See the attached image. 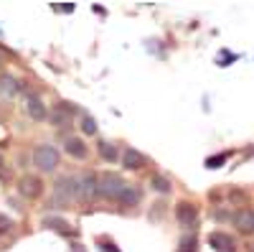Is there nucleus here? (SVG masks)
<instances>
[{
  "instance_id": "obj_1",
  "label": "nucleus",
  "mask_w": 254,
  "mask_h": 252,
  "mask_svg": "<svg viewBox=\"0 0 254 252\" xmlns=\"http://www.w3.org/2000/svg\"><path fill=\"white\" fill-rule=\"evenodd\" d=\"M125 181H122V176H117L115 171H104V173H99V196H104V199H110V201H117L120 199V194L125 191Z\"/></svg>"
},
{
  "instance_id": "obj_2",
  "label": "nucleus",
  "mask_w": 254,
  "mask_h": 252,
  "mask_svg": "<svg viewBox=\"0 0 254 252\" xmlns=\"http://www.w3.org/2000/svg\"><path fill=\"white\" fill-rule=\"evenodd\" d=\"M74 191H76V199L81 201H94L99 194V176L97 173L74 176Z\"/></svg>"
},
{
  "instance_id": "obj_3",
  "label": "nucleus",
  "mask_w": 254,
  "mask_h": 252,
  "mask_svg": "<svg viewBox=\"0 0 254 252\" xmlns=\"http://www.w3.org/2000/svg\"><path fill=\"white\" fill-rule=\"evenodd\" d=\"M59 161H61V156H59V151L54 148V145H38V148L33 151V163H36L38 171H44V173L56 171Z\"/></svg>"
},
{
  "instance_id": "obj_4",
  "label": "nucleus",
  "mask_w": 254,
  "mask_h": 252,
  "mask_svg": "<svg viewBox=\"0 0 254 252\" xmlns=\"http://www.w3.org/2000/svg\"><path fill=\"white\" fill-rule=\"evenodd\" d=\"M76 199V191H74V176H61L54 186V206H64Z\"/></svg>"
},
{
  "instance_id": "obj_5",
  "label": "nucleus",
  "mask_w": 254,
  "mask_h": 252,
  "mask_svg": "<svg viewBox=\"0 0 254 252\" xmlns=\"http://www.w3.org/2000/svg\"><path fill=\"white\" fill-rule=\"evenodd\" d=\"M18 191H20V196H26V199H38L41 194H44V181H41L36 173H26L23 178L18 181Z\"/></svg>"
},
{
  "instance_id": "obj_6",
  "label": "nucleus",
  "mask_w": 254,
  "mask_h": 252,
  "mask_svg": "<svg viewBox=\"0 0 254 252\" xmlns=\"http://www.w3.org/2000/svg\"><path fill=\"white\" fill-rule=\"evenodd\" d=\"M176 219H178L183 227L193 229V227L198 224V206L190 204V201H181V204L176 206Z\"/></svg>"
},
{
  "instance_id": "obj_7",
  "label": "nucleus",
  "mask_w": 254,
  "mask_h": 252,
  "mask_svg": "<svg viewBox=\"0 0 254 252\" xmlns=\"http://www.w3.org/2000/svg\"><path fill=\"white\" fill-rule=\"evenodd\" d=\"M71 120H74V107H71V104H69V102L56 104V110H54V115H51L54 128H69Z\"/></svg>"
},
{
  "instance_id": "obj_8",
  "label": "nucleus",
  "mask_w": 254,
  "mask_h": 252,
  "mask_svg": "<svg viewBox=\"0 0 254 252\" xmlns=\"http://www.w3.org/2000/svg\"><path fill=\"white\" fill-rule=\"evenodd\" d=\"M26 112L36 122H44L49 117V110H46V104H44V99H41V97H28L26 99Z\"/></svg>"
},
{
  "instance_id": "obj_9",
  "label": "nucleus",
  "mask_w": 254,
  "mask_h": 252,
  "mask_svg": "<svg viewBox=\"0 0 254 252\" xmlns=\"http://www.w3.org/2000/svg\"><path fill=\"white\" fill-rule=\"evenodd\" d=\"M234 227L242 235H252L254 232V209H239L234 214Z\"/></svg>"
},
{
  "instance_id": "obj_10",
  "label": "nucleus",
  "mask_w": 254,
  "mask_h": 252,
  "mask_svg": "<svg viewBox=\"0 0 254 252\" xmlns=\"http://www.w3.org/2000/svg\"><path fill=\"white\" fill-rule=\"evenodd\" d=\"M64 151H66L71 158H79V161H84V158H87L89 156V148H87V143H84L81 138H66V140H64Z\"/></svg>"
},
{
  "instance_id": "obj_11",
  "label": "nucleus",
  "mask_w": 254,
  "mask_h": 252,
  "mask_svg": "<svg viewBox=\"0 0 254 252\" xmlns=\"http://www.w3.org/2000/svg\"><path fill=\"white\" fill-rule=\"evenodd\" d=\"M208 245L214 247L216 252H237L234 250V240H231L229 235H224V232H211L208 235Z\"/></svg>"
},
{
  "instance_id": "obj_12",
  "label": "nucleus",
  "mask_w": 254,
  "mask_h": 252,
  "mask_svg": "<svg viewBox=\"0 0 254 252\" xmlns=\"http://www.w3.org/2000/svg\"><path fill=\"white\" fill-rule=\"evenodd\" d=\"M145 163H147V158L140 151H135V148H127L122 153V166L127 168V171H137V168H142Z\"/></svg>"
},
{
  "instance_id": "obj_13",
  "label": "nucleus",
  "mask_w": 254,
  "mask_h": 252,
  "mask_svg": "<svg viewBox=\"0 0 254 252\" xmlns=\"http://www.w3.org/2000/svg\"><path fill=\"white\" fill-rule=\"evenodd\" d=\"M18 92H20L18 79L13 74H0V94H3L5 99H13Z\"/></svg>"
},
{
  "instance_id": "obj_14",
  "label": "nucleus",
  "mask_w": 254,
  "mask_h": 252,
  "mask_svg": "<svg viewBox=\"0 0 254 252\" xmlns=\"http://www.w3.org/2000/svg\"><path fill=\"white\" fill-rule=\"evenodd\" d=\"M140 199H142V191H140V188H137L135 183H127V186H125V191L120 194L117 201H120L122 206H137Z\"/></svg>"
},
{
  "instance_id": "obj_15",
  "label": "nucleus",
  "mask_w": 254,
  "mask_h": 252,
  "mask_svg": "<svg viewBox=\"0 0 254 252\" xmlns=\"http://www.w3.org/2000/svg\"><path fill=\"white\" fill-rule=\"evenodd\" d=\"M97 151H99V156L107 161V163H117L120 158H122V153H120V148L115 143H110V140H99V145H97Z\"/></svg>"
},
{
  "instance_id": "obj_16",
  "label": "nucleus",
  "mask_w": 254,
  "mask_h": 252,
  "mask_svg": "<svg viewBox=\"0 0 254 252\" xmlns=\"http://www.w3.org/2000/svg\"><path fill=\"white\" fill-rule=\"evenodd\" d=\"M150 186H153V191H158V194H171V188H173L165 176H153Z\"/></svg>"
},
{
  "instance_id": "obj_17",
  "label": "nucleus",
  "mask_w": 254,
  "mask_h": 252,
  "mask_svg": "<svg viewBox=\"0 0 254 252\" xmlns=\"http://www.w3.org/2000/svg\"><path fill=\"white\" fill-rule=\"evenodd\" d=\"M198 250V237L196 235H186L178 242V252H196Z\"/></svg>"
},
{
  "instance_id": "obj_18",
  "label": "nucleus",
  "mask_w": 254,
  "mask_h": 252,
  "mask_svg": "<svg viewBox=\"0 0 254 252\" xmlns=\"http://www.w3.org/2000/svg\"><path fill=\"white\" fill-rule=\"evenodd\" d=\"M79 128H81V133H84V135H97V120H94L92 115L84 112V115H81V125H79Z\"/></svg>"
},
{
  "instance_id": "obj_19",
  "label": "nucleus",
  "mask_w": 254,
  "mask_h": 252,
  "mask_svg": "<svg viewBox=\"0 0 254 252\" xmlns=\"http://www.w3.org/2000/svg\"><path fill=\"white\" fill-rule=\"evenodd\" d=\"M44 224H46V227H51V229H56V232H61V235H71L69 224L64 222V219H56V217H46V219H44Z\"/></svg>"
},
{
  "instance_id": "obj_20",
  "label": "nucleus",
  "mask_w": 254,
  "mask_h": 252,
  "mask_svg": "<svg viewBox=\"0 0 254 252\" xmlns=\"http://www.w3.org/2000/svg\"><path fill=\"white\" fill-rule=\"evenodd\" d=\"M226 158H229V153L211 156V158H206V168H219V166H224V163H226Z\"/></svg>"
},
{
  "instance_id": "obj_21",
  "label": "nucleus",
  "mask_w": 254,
  "mask_h": 252,
  "mask_svg": "<svg viewBox=\"0 0 254 252\" xmlns=\"http://www.w3.org/2000/svg\"><path fill=\"white\" fill-rule=\"evenodd\" d=\"M10 229H13V219L5 217V214H0V235H8Z\"/></svg>"
},
{
  "instance_id": "obj_22",
  "label": "nucleus",
  "mask_w": 254,
  "mask_h": 252,
  "mask_svg": "<svg viewBox=\"0 0 254 252\" xmlns=\"http://www.w3.org/2000/svg\"><path fill=\"white\" fill-rule=\"evenodd\" d=\"M54 10H59V13H71L74 5H69V3H66V5H56V3H54Z\"/></svg>"
},
{
  "instance_id": "obj_23",
  "label": "nucleus",
  "mask_w": 254,
  "mask_h": 252,
  "mask_svg": "<svg viewBox=\"0 0 254 252\" xmlns=\"http://www.w3.org/2000/svg\"><path fill=\"white\" fill-rule=\"evenodd\" d=\"M102 252H120V250H117L115 245H107V242H104V245H102Z\"/></svg>"
},
{
  "instance_id": "obj_24",
  "label": "nucleus",
  "mask_w": 254,
  "mask_h": 252,
  "mask_svg": "<svg viewBox=\"0 0 254 252\" xmlns=\"http://www.w3.org/2000/svg\"><path fill=\"white\" fill-rule=\"evenodd\" d=\"M74 252H87V250H84V245H74Z\"/></svg>"
},
{
  "instance_id": "obj_25",
  "label": "nucleus",
  "mask_w": 254,
  "mask_h": 252,
  "mask_svg": "<svg viewBox=\"0 0 254 252\" xmlns=\"http://www.w3.org/2000/svg\"><path fill=\"white\" fill-rule=\"evenodd\" d=\"M0 67H3V56H0Z\"/></svg>"
},
{
  "instance_id": "obj_26",
  "label": "nucleus",
  "mask_w": 254,
  "mask_h": 252,
  "mask_svg": "<svg viewBox=\"0 0 254 252\" xmlns=\"http://www.w3.org/2000/svg\"><path fill=\"white\" fill-rule=\"evenodd\" d=\"M0 166H3V158H0Z\"/></svg>"
}]
</instances>
